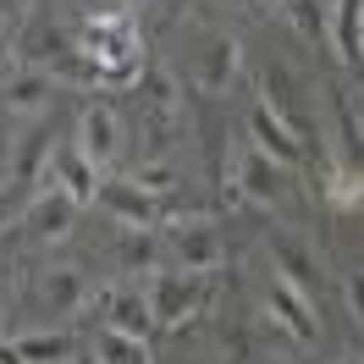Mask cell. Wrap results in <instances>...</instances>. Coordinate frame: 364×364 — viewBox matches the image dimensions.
Returning <instances> with one entry per match:
<instances>
[{
  "label": "cell",
  "mask_w": 364,
  "mask_h": 364,
  "mask_svg": "<svg viewBox=\"0 0 364 364\" xmlns=\"http://www.w3.org/2000/svg\"><path fill=\"white\" fill-rule=\"evenodd\" d=\"M133 182H138V188H149V193H166L177 177H171V166H138Z\"/></svg>",
  "instance_id": "7402d4cb"
},
{
  "label": "cell",
  "mask_w": 364,
  "mask_h": 364,
  "mask_svg": "<svg viewBox=\"0 0 364 364\" xmlns=\"http://www.w3.org/2000/svg\"><path fill=\"white\" fill-rule=\"evenodd\" d=\"M28 232L33 237H67L72 221H77V199H72L67 188H55V182H45L39 193H33V205H28Z\"/></svg>",
  "instance_id": "52a82bcc"
},
{
  "label": "cell",
  "mask_w": 364,
  "mask_h": 364,
  "mask_svg": "<svg viewBox=\"0 0 364 364\" xmlns=\"http://www.w3.org/2000/svg\"><path fill=\"white\" fill-rule=\"evenodd\" d=\"M77 149L105 171V166L116 160V149H122V122H116V111L89 105V111H83V127H77Z\"/></svg>",
  "instance_id": "ba28073f"
},
{
  "label": "cell",
  "mask_w": 364,
  "mask_h": 364,
  "mask_svg": "<svg viewBox=\"0 0 364 364\" xmlns=\"http://www.w3.org/2000/svg\"><path fill=\"white\" fill-rule=\"evenodd\" d=\"M282 6H287V17H293V28L304 33V39L331 33V28H326V0H282Z\"/></svg>",
  "instance_id": "44dd1931"
},
{
  "label": "cell",
  "mask_w": 364,
  "mask_h": 364,
  "mask_svg": "<svg viewBox=\"0 0 364 364\" xmlns=\"http://www.w3.org/2000/svg\"><path fill=\"white\" fill-rule=\"evenodd\" d=\"M17 353H23L28 364H67L72 353H77V342H72L67 331H23V337H17Z\"/></svg>",
  "instance_id": "e0dca14e"
},
{
  "label": "cell",
  "mask_w": 364,
  "mask_h": 364,
  "mask_svg": "<svg viewBox=\"0 0 364 364\" xmlns=\"http://www.w3.org/2000/svg\"><path fill=\"white\" fill-rule=\"evenodd\" d=\"M39 298H45L50 315H72L89 298V282H83V271H72V265H50L45 282H39Z\"/></svg>",
  "instance_id": "4fadbf2b"
},
{
  "label": "cell",
  "mask_w": 364,
  "mask_h": 364,
  "mask_svg": "<svg viewBox=\"0 0 364 364\" xmlns=\"http://www.w3.org/2000/svg\"><path fill=\"white\" fill-rule=\"evenodd\" d=\"M116 259H122L127 271H155V265H160L155 227H127V232H122V243H116Z\"/></svg>",
  "instance_id": "ac0fdd59"
},
{
  "label": "cell",
  "mask_w": 364,
  "mask_h": 364,
  "mask_svg": "<svg viewBox=\"0 0 364 364\" xmlns=\"http://www.w3.org/2000/svg\"><path fill=\"white\" fill-rule=\"evenodd\" d=\"M50 155H55L50 133H45V127H33V133H28V144H23V155H17V182H39V188H45Z\"/></svg>",
  "instance_id": "d6986e66"
},
{
  "label": "cell",
  "mask_w": 364,
  "mask_h": 364,
  "mask_svg": "<svg viewBox=\"0 0 364 364\" xmlns=\"http://www.w3.org/2000/svg\"><path fill=\"white\" fill-rule=\"evenodd\" d=\"M221 232L205 227V221H188V227H177V237H171V259H177V271H193V276H210L215 265H221Z\"/></svg>",
  "instance_id": "5b68a950"
},
{
  "label": "cell",
  "mask_w": 364,
  "mask_h": 364,
  "mask_svg": "<svg viewBox=\"0 0 364 364\" xmlns=\"http://www.w3.org/2000/svg\"><path fill=\"white\" fill-rule=\"evenodd\" d=\"M94 353H100V364H149V348L133 342V337H122V331H111V326H100Z\"/></svg>",
  "instance_id": "ffe728a7"
},
{
  "label": "cell",
  "mask_w": 364,
  "mask_h": 364,
  "mask_svg": "<svg viewBox=\"0 0 364 364\" xmlns=\"http://www.w3.org/2000/svg\"><path fill=\"white\" fill-rule=\"evenodd\" d=\"M0 364H28V359L17 353V342H0Z\"/></svg>",
  "instance_id": "cb8c5ba5"
},
{
  "label": "cell",
  "mask_w": 364,
  "mask_h": 364,
  "mask_svg": "<svg viewBox=\"0 0 364 364\" xmlns=\"http://www.w3.org/2000/svg\"><path fill=\"white\" fill-rule=\"evenodd\" d=\"M282 182H287V166H276L271 155H259V149H243V166H237V188L259 199V205H276L282 199Z\"/></svg>",
  "instance_id": "30bf717a"
},
{
  "label": "cell",
  "mask_w": 364,
  "mask_h": 364,
  "mask_svg": "<svg viewBox=\"0 0 364 364\" xmlns=\"http://www.w3.org/2000/svg\"><path fill=\"white\" fill-rule=\"evenodd\" d=\"M331 45H337L342 67H364V0H337L331 6Z\"/></svg>",
  "instance_id": "8fae6325"
},
{
  "label": "cell",
  "mask_w": 364,
  "mask_h": 364,
  "mask_svg": "<svg viewBox=\"0 0 364 364\" xmlns=\"http://www.w3.org/2000/svg\"><path fill=\"white\" fill-rule=\"evenodd\" d=\"M45 182H55V188H67L77 205H94L100 199V166H94L77 144H55V155H50V171H45Z\"/></svg>",
  "instance_id": "3957f363"
},
{
  "label": "cell",
  "mask_w": 364,
  "mask_h": 364,
  "mask_svg": "<svg viewBox=\"0 0 364 364\" xmlns=\"http://www.w3.org/2000/svg\"><path fill=\"white\" fill-rule=\"evenodd\" d=\"M249 138H254V149H259V155H271L276 166H287V171L304 166V138H298L287 122H276L265 105H254V111H249Z\"/></svg>",
  "instance_id": "8992f818"
},
{
  "label": "cell",
  "mask_w": 364,
  "mask_h": 364,
  "mask_svg": "<svg viewBox=\"0 0 364 364\" xmlns=\"http://www.w3.org/2000/svg\"><path fill=\"white\" fill-rule=\"evenodd\" d=\"M259 105H265V111L276 116V122H287V127H293L298 138H304V111H298V83H293V72L287 67H265V77H259Z\"/></svg>",
  "instance_id": "7c38bea8"
},
{
  "label": "cell",
  "mask_w": 364,
  "mask_h": 364,
  "mask_svg": "<svg viewBox=\"0 0 364 364\" xmlns=\"http://www.w3.org/2000/svg\"><path fill=\"white\" fill-rule=\"evenodd\" d=\"M348 309H353V315L364 320V271H353V276H348Z\"/></svg>",
  "instance_id": "603a6c76"
},
{
  "label": "cell",
  "mask_w": 364,
  "mask_h": 364,
  "mask_svg": "<svg viewBox=\"0 0 364 364\" xmlns=\"http://www.w3.org/2000/svg\"><path fill=\"white\" fill-rule=\"evenodd\" d=\"M50 94H55V83H50V72H17V77H6V105L11 111H45Z\"/></svg>",
  "instance_id": "2e32d148"
},
{
  "label": "cell",
  "mask_w": 364,
  "mask_h": 364,
  "mask_svg": "<svg viewBox=\"0 0 364 364\" xmlns=\"http://www.w3.org/2000/svg\"><path fill=\"white\" fill-rule=\"evenodd\" d=\"M276 6H282V0H276Z\"/></svg>",
  "instance_id": "f1b7e54d"
},
{
  "label": "cell",
  "mask_w": 364,
  "mask_h": 364,
  "mask_svg": "<svg viewBox=\"0 0 364 364\" xmlns=\"http://www.w3.org/2000/svg\"><path fill=\"white\" fill-rule=\"evenodd\" d=\"M337 364H364V359H337Z\"/></svg>",
  "instance_id": "83f0119b"
},
{
  "label": "cell",
  "mask_w": 364,
  "mask_h": 364,
  "mask_svg": "<svg viewBox=\"0 0 364 364\" xmlns=\"http://www.w3.org/2000/svg\"><path fill=\"white\" fill-rule=\"evenodd\" d=\"M122 6H149V0H122Z\"/></svg>",
  "instance_id": "4316f807"
},
{
  "label": "cell",
  "mask_w": 364,
  "mask_h": 364,
  "mask_svg": "<svg viewBox=\"0 0 364 364\" xmlns=\"http://www.w3.org/2000/svg\"><path fill=\"white\" fill-rule=\"evenodd\" d=\"M105 326L111 331H122V337H133V342H149V331H155V315H149V298H138V293H116L105 298Z\"/></svg>",
  "instance_id": "5bb4252c"
},
{
  "label": "cell",
  "mask_w": 364,
  "mask_h": 364,
  "mask_svg": "<svg viewBox=\"0 0 364 364\" xmlns=\"http://www.w3.org/2000/svg\"><path fill=\"white\" fill-rule=\"evenodd\" d=\"M11 210H17V205H11V199H6V193H0V227H6V221H11Z\"/></svg>",
  "instance_id": "484cf974"
},
{
  "label": "cell",
  "mask_w": 364,
  "mask_h": 364,
  "mask_svg": "<svg viewBox=\"0 0 364 364\" xmlns=\"http://www.w3.org/2000/svg\"><path fill=\"white\" fill-rule=\"evenodd\" d=\"M149 315H155V326H182V320H193L199 309H205V276L193 271H160L155 282H149Z\"/></svg>",
  "instance_id": "6da1fadb"
},
{
  "label": "cell",
  "mask_w": 364,
  "mask_h": 364,
  "mask_svg": "<svg viewBox=\"0 0 364 364\" xmlns=\"http://www.w3.org/2000/svg\"><path fill=\"white\" fill-rule=\"evenodd\" d=\"M237 61H243V50H237L232 33H205L199 39V61H193V83L205 94H221L237 77Z\"/></svg>",
  "instance_id": "277c9868"
},
{
  "label": "cell",
  "mask_w": 364,
  "mask_h": 364,
  "mask_svg": "<svg viewBox=\"0 0 364 364\" xmlns=\"http://www.w3.org/2000/svg\"><path fill=\"white\" fill-rule=\"evenodd\" d=\"M271 259H276V282H287V287H298V293H315V254L304 249V243H293V237H271Z\"/></svg>",
  "instance_id": "9a60e30c"
},
{
  "label": "cell",
  "mask_w": 364,
  "mask_h": 364,
  "mask_svg": "<svg viewBox=\"0 0 364 364\" xmlns=\"http://www.w3.org/2000/svg\"><path fill=\"white\" fill-rule=\"evenodd\" d=\"M271 320L287 326L293 342H315L320 337V320H315L309 293H298V287H287V282H271Z\"/></svg>",
  "instance_id": "9c48e42d"
},
{
  "label": "cell",
  "mask_w": 364,
  "mask_h": 364,
  "mask_svg": "<svg viewBox=\"0 0 364 364\" xmlns=\"http://www.w3.org/2000/svg\"><path fill=\"white\" fill-rule=\"evenodd\" d=\"M100 210L122 227H155L160 221V193L138 188L133 177H105L100 182Z\"/></svg>",
  "instance_id": "7a4b0ae2"
},
{
  "label": "cell",
  "mask_w": 364,
  "mask_h": 364,
  "mask_svg": "<svg viewBox=\"0 0 364 364\" xmlns=\"http://www.w3.org/2000/svg\"><path fill=\"white\" fill-rule=\"evenodd\" d=\"M67 364H100V353H94V348H89V353H72Z\"/></svg>",
  "instance_id": "d4e9b609"
}]
</instances>
